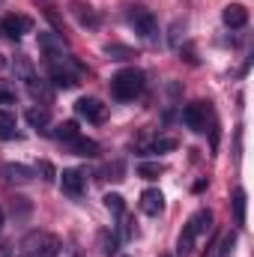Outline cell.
I'll return each instance as SVG.
<instances>
[{
	"mask_svg": "<svg viewBox=\"0 0 254 257\" xmlns=\"http://www.w3.org/2000/svg\"><path fill=\"white\" fill-rule=\"evenodd\" d=\"M18 248L24 257H57L63 251V242L48 230H30V233H24Z\"/></svg>",
	"mask_w": 254,
	"mask_h": 257,
	"instance_id": "6da1fadb",
	"label": "cell"
},
{
	"mask_svg": "<svg viewBox=\"0 0 254 257\" xmlns=\"http://www.w3.org/2000/svg\"><path fill=\"white\" fill-rule=\"evenodd\" d=\"M209 227H212V212H209V209H197L189 221H186L183 233H180V242H177V257H189L191 248H194V239H197V236H203Z\"/></svg>",
	"mask_w": 254,
	"mask_h": 257,
	"instance_id": "7a4b0ae2",
	"label": "cell"
},
{
	"mask_svg": "<svg viewBox=\"0 0 254 257\" xmlns=\"http://www.w3.org/2000/svg\"><path fill=\"white\" fill-rule=\"evenodd\" d=\"M141 90H144V72L141 69H123L111 78V93L120 102H132L135 96H141Z\"/></svg>",
	"mask_w": 254,
	"mask_h": 257,
	"instance_id": "3957f363",
	"label": "cell"
},
{
	"mask_svg": "<svg viewBox=\"0 0 254 257\" xmlns=\"http://www.w3.org/2000/svg\"><path fill=\"white\" fill-rule=\"evenodd\" d=\"M126 18H129V24L135 27V33H141L147 42H156V39H159V21H156V15H153L150 9H144V6H129Z\"/></svg>",
	"mask_w": 254,
	"mask_h": 257,
	"instance_id": "277c9868",
	"label": "cell"
},
{
	"mask_svg": "<svg viewBox=\"0 0 254 257\" xmlns=\"http://www.w3.org/2000/svg\"><path fill=\"white\" fill-rule=\"evenodd\" d=\"M75 114L84 117L87 123H102V120L108 117V105H102V102L93 99V96H84V99L75 102Z\"/></svg>",
	"mask_w": 254,
	"mask_h": 257,
	"instance_id": "5b68a950",
	"label": "cell"
},
{
	"mask_svg": "<svg viewBox=\"0 0 254 257\" xmlns=\"http://www.w3.org/2000/svg\"><path fill=\"white\" fill-rule=\"evenodd\" d=\"M30 30H33V21L24 18V15H6V18L0 21V33H6L9 39H21V36L30 33Z\"/></svg>",
	"mask_w": 254,
	"mask_h": 257,
	"instance_id": "8992f818",
	"label": "cell"
},
{
	"mask_svg": "<svg viewBox=\"0 0 254 257\" xmlns=\"http://www.w3.org/2000/svg\"><path fill=\"white\" fill-rule=\"evenodd\" d=\"M60 186H63V192L69 197H81L84 194V174L75 171V168H66L63 174H60Z\"/></svg>",
	"mask_w": 254,
	"mask_h": 257,
	"instance_id": "52a82bcc",
	"label": "cell"
},
{
	"mask_svg": "<svg viewBox=\"0 0 254 257\" xmlns=\"http://www.w3.org/2000/svg\"><path fill=\"white\" fill-rule=\"evenodd\" d=\"M221 21L227 24V27H245L248 24V9L242 6V3H227L224 6V12H221Z\"/></svg>",
	"mask_w": 254,
	"mask_h": 257,
	"instance_id": "ba28073f",
	"label": "cell"
},
{
	"mask_svg": "<svg viewBox=\"0 0 254 257\" xmlns=\"http://www.w3.org/2000/svg\"><path fill=\"white\" fill-rule=\"evenodd\" d=\"M206 102H194V105H189L186 111H183V120H186V126L194 128V132H200V128L206 126Z\"/></svg>",
	"mask_w": 254,
	"mask_h": 257,
	"instance_id": "9c48e42d",
	"label": "cell"
},
{
	"mask_svg": "<svg viewBox=\"0 0 254 257\" xmlns=\"http://www.w3.org/2000/svg\"><path fill=\"white\" fill-rule=\"evenodd\" d=\"M9 183H18V186H27L33 177H36V171L33 168H27V165H3V171H0Z\"/></svg>",
	"mask_w": 254,
	"mask_h": 257,
	"instance_id": "30bf717a",
	"label": "cell"
},
{
	"mask_svg": "<svg viewBox=\"0 0 254 257\" xmlns=\"http://www.w3.org/2000/svg\"><path fill=\"white\" fill-rule=\"evenodd\" d=\"M141 209L147 212V215H159L162 209H165V197L159 189H147V192L141 194Z\"/></svg>",
	"mask_w": 254,
	"mask_h": 257,
	"instance_id": "8fae6325",
	"label": "cell"
},
{
	"mask_svg": "<svg viewBox=\"0 0 254 257\" xmlns=\"http://www.w3.org/2000/svg\"><path fill=\"white\" fill-rule=\"evenodd\" d=\"M72 15L78 18L81 27H96V24H99V15H96L93 6H87V3H78V0H75V3H72Z\"/></svg>",
	"mask_w": 254,
	"mask_h": 257,
	"instance_id": "7c38bea8",
	"label": "cell"
},
{
	"mask_svg": "<svg viewBox=\"0 0 254 257\" xmlns=\"http://www.w3.org/2000/svg\"><path fill=\"white\" fill-rule=\"evenodd\" d=\"M27 90H30V96H33V99H39V102H45V105L54 99V90L48 87V81L33 78V81H27Z\"/></svg>",
	"mask_w": 254,
	"mask_h": 257,
	"instance_id": "4fadbf2b",
	"label": "cell"
},
{
	"mask_svg": "<svg viewBox=\"0 0 254 257\" xmlns=\"http://www.w3.org/2000/svg\"><path fill=\"white\" fill-rule=\"evenodd\" d=\"M66 147H69L75 156H96V153H99V144H96V141H90V138H81V135H78L75 141H69Z\"/></svg>",
	"mask_w": 254,
	"mask_h": 257,
	"instance_id": "5bb4252c",
	"label": "cell"
},
{
	"mask_svg": "<svg viewBox=\"0 0 254 257\" xmlns=\"http://www.w3.org/2000/svg\"><path fill=\"white\" fill-rule=\"evenodd\" d=\"M15 75H18L24 84L36 78V72H33V63L27 60V54H15Z\"/></svg>",
	"mask_w": 254,
	"mask_h": 257,
	"instance_id": "9a60e30c",
	"label": "cell"
},
{
	"mask_svg": "<svg viewBox=\"0 0 254 257\" xmlns=\"http://www.w3.org/2000/svg\"><path fill=\"white\" fill-rule=\"evenodd\" d=\"M51 135H54L57 141H63V144H69V141H75V138H78L81 132H78V123H75V120H66V123H60V126L54 128Z\"/></svg>",
	"mask_w": 254,
	"mask_h": 257,
	"instance_id": "2e32d148",
	"label": "cell"
},
{
	"mask_svg": "<svg viewBox=\"0 0 254 257\" xmlns=\"http://www.w3.org/2000/svg\"><path fill=\"white\" fill-rule=\"evenodd\" d=\"M171 150H177V138H156V141H150L147 147H144V153H171Z\"/></svg>",
	"mask_w": 254,
	"mask_h": 257,
	"instance_id": "e0dca14e",
	"label": "cell"
},
{
	"mask_svg": "<svg viewBox=\"0 0 254 257\" xmlns=\"http://www.w3.org/2000/svg\"><path fill=\"white\" fill-rule=\"evenodd\" d=\"M24 117H27V123H30L33 128H45L48 123H51V117H48V111H45V108H30Z\"/></svg>",
	"mask_w": 254,
	"mask_h": 257,
	"instance_id": "ac0fdd59",
	"label": "cell"
},
{
	"mask_svg": "<svg viewBox=\"0 0 254 257\" xmlns=\"http://www.w3.org/2000/svg\"><path fill=\"white\" fill-rule=\"evenodd\" d=\"M230 203H233V221H236V224H245V192L236 189Z\"/></svg>",
	"mask_w": 254,
	"mask_h": 257,
	"instance_id": "d6986e66",
	"label": "cell"
},
{
	"mask_svg": "<svg viewBox=\"0 0 254 257\" xmlns=\"http://www.w3.org/2000/svg\"><path fill=\"white\" fill-rule=\"evenodd\" d=\"M165 174V168L159 165V162H144V165H138V177H144V180H159Z\"/></svg>",
	"mask_w": 254,
	"mask_h": 257,
	"instance_id": "ffe728a7",
	"label": "cell"
},
{
	"mask_svg": "<svg viewBox=\"0 0 254 257\" xmlns=\"http://www.w3.org/2000/svg\"><path fill=\"white\" fill-rule=\"evenodd\" d=\"M105 54H108L111 60H129V57H138L132 48H126V45H117V42H114V45H105Z\"/></svg>",
	"mask_w": 254,
	"mask_h": 257,
	"instance_id": "44dd1931",
	"label": "cell"
},
{
	"mask_svg": "<svg viewBox=\"0 0 254 257\" xmlns=\"http://www.w3.org/2000/svg\"><path fill=\"white\" fill-rule=\"evenodd\" d=\"M105 206H108L114 215L126 212V203H123V197H120V194H105Z\"/></svg>",
	"mask_w": 254,
	"mask_h": 257,
	"instance_id": "7402d4cb",
	"label": "cell"
},
{
	"mask_svg": "<svg viewBox=\"0 0 254 257\" xmlns=\"http://www.w3.org/2000/svg\"><path fill=\"white\" fill-rule=\"evenodd\" d=\"M233 245H236V236H233V233H224V239L218 242V254L215 257H230Z\"/></svg>",
	"mask_w": 254,
	"mask_h": 257,
	"instance_id": "603a6c76",
	"label": "cell"
},
{
	"mask_svg": "<svg viewBox=\"0 0 254 257\" xmlns=\"http://www.w3.org/2000/svg\"><path fill=\"white\" fill-rule=\"evenodd\" d=\"M36 174H42V180H45V183H54V177H57V174H54V165H51V162H39Z\"/></svg>",
	"mask_w": 254,
	"mask_h": 257,
	"instance_id": "cb8c5ba5",
	"label": "cell"
},
{
	"mask_svg": "<svg viewBox=\"0 0 254 257\" xmlns=\"http://www.w3.org/2000/svg\"><path fill=\"white\" fill-rule=\"evenodd\" d=\"M102 251H105L108 257L117 254V239H114V236H108V230L102 233Z\"/></svg>",
	"mask_w": 254,
	"mask_h": 257,
	"instance_id": "d4e9b609",
	"label": "cell"
},
{
	"mask_svg": "<svg viewBox=\"0 0 254 257\" xmlns=\"http://www.w3.org/2000/svg\"><path fill=\"white\" fill-rule=\"evenodd\" d=\"M15 126V111H0V132Z\"/></svg>",
	"mask_w": 254,
	"mask_h": 257,
	"instance_id": "484cf974",
	"label": "cell"
},
{
	"mask_svg": "<svg viewBox=\"0 0 254 257\" xmlns=\"http://www.w3.org/2000/svg\"><path fill=\"white\" fill-rule=\"evenodd\" d=\"M0 227H3V209H0Z\"/></svg>",
	"mask_w": 254,
	"mask_h": 257,
	"instance_id": "4316f807",
	"label": "cell"
},
{
	"mask_svg": "<svg viewBox=\"0 0 254 257\" xmlns=\"http://www.w3.org/2000/svg\"><path fill=\"white\" fill-rule=\"evenodd\" d=\"M0 257H6V251H3V248H0Z\"/></svg>",
	"mask_w": 254,
	"mask_h": 257,
	"instance_id": "83f0119b",
	"label": "cell"
},
{
	"mask_svg": "<svg viewBox=\"0 0 254 257\" xmlns=\"http://www.w3.org/2000/svg\"><path fill=\"white\" fill-rule=\"evenodd\" d=\"M0 69H3V57H0Z\"/></svg>",
	"mask_w": 254,
	"mask_h": 257,
	"instance_id": "f1b7e54d",
	"label": "cell"
},
{
	"mask_svg": "<svg viewBox=\"0 0 254 257\" xmlns=\"http://www.w3.org/2000/svg\"><path fill=\"white\" fill-rule=\"evenodd\" d=\"M18 257H24V254H18Z\"/></svg>",
	"mask_w": 254,
	"mask_h": 257,
	"instance_id": "f546056e",
	"label": "cell"
}]
</instances>
